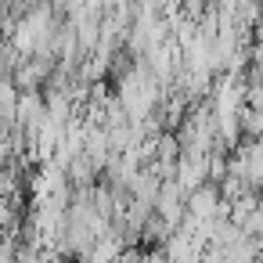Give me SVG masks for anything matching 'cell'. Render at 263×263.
<instances>
[{
  "mask_svg": "<svg viewBox=\"0 0 263 263\" xmlns=\"http://www.w3.org/2000/svg\"><path fill=\"white\" fill-rule=\"evenodd\" d=\"M223 205V198H220V187L213 184V180H205V184H198L195 191H187V198H184V213L191 216V220H213L216 216V209Z\"/></svg>",
  "mask_w": 263,
  "mask_h": 263,
  "instance_id": "cell-2",
  "label": "cell"
},
{
  "mask_svg": "<svg viewBox=\"0 0 263 263\" xmlns=\"http://www.w3.org/2000/svg\"><path fill=\"white\" fill-rule=\"evenodd\" d=\"M141 256H144L141 249H123V252H119L112 263H141Z\"/></svg>",
  "mask_w": 263,
  "mask_h": 263,
  "instance_id": "cell-3",
  "label": "cell"
},
{
  "mask_svg": "<svg viewBox=\"0 0 263 263\" xmlns=\"http://www.w3.org/2000/svg\"><path fill=\"white\" fill-rule=\"evenodd\" d=\"M54 58H40V54H29V58H22L18 62V69L11 72V83H15V90L18 94H44V87L51 83V76H54Z\"/></svg>",
  "mask_w": 263,
  "mask_h": 263,
  "instance_id": "cell-1",
  "label": "cell"
},
{
  "mask_svg": "<svg viewBox=\"0 0 263 263\" xmlns=\"http://www.w3.org/2000/svg\"><path fill=\"white\" fill-rule=\"evenodd\" d=\"M252 263H263V252H259V256H256V259H252Z\"/></svg>",
  "mask_w": 263,
  "mask_h": 263,
  "instance_id": "cell-4",
  "label": "cell"
}]
</instances>
